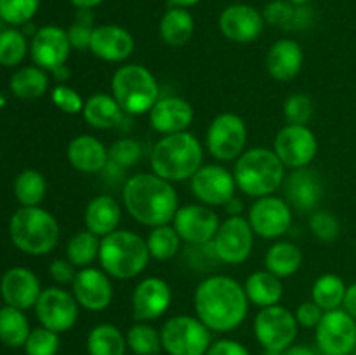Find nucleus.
Returning <instances> with one entry per match:
<instances>
[{
  "instance_id": "nucleus-1",
  "label": "nucleus",
  "mask_w": 356,
  "mask_h": 355,
  "mask_svg": "<svg viewBox=\"0 0 356 355\" xmlns=\"http://www.w3.org/2000/svg\"><path fill=\"white\" fill-rule=\"evenodd\" d=\"M249 303L243 285L226 275L205 277L193 296L195 313L214 333H229L242 326Z\"/></svg>"
},
{
  "instance_id": "nucleus-2",
  "label": "nucleus",
  "mask_w": 356,
  "mask_h": 355,
  "mask_svg": "<svg viewBox=\"0 0 356 355\" xmlns=\"http://www.w3.org/2000/svg\"><path fill=\"white\" fill-rule=\"evenodd\" d=\"M122 197L129 214L138 223L152 228L172 223L179 209L176 188L155 173H139L129 178Z\"/></svg>"
},
{
  "instance_id": "nucleus-3",
  "label": "nucleus",
  "mask_w": 356,
  "mask_h": 355,
  "mask_svg": "<svg viewBox=\"0 0 356 355\" xmlns=\"http://www.w3.org/2000/svg\"><path fill=\"white\" fill-rule=\"evenodd\" d=\"M149 162L156 176L170 183L186 181L204 166V148L197 136L188 131L167 134L155 143Z\"/></svg>"
},
{
  "instance_id": "nucleus-4",
  "label": "nucleus",
  "mask_w": 356,
  "mask_h": 355,
  "mask_svg": "<svg viewBox=\"0 0 356 355\" xmlns=\"http://www.w3.org/2000/svg\"><path fill=\"white\" fill-rule=\"evenodd\" d=\"M233 176L240 191L249 197L261 198L273 195L284 184L285 166L275 150L256 146L245 150L236 159Z\"/></svg>"
},
{
  "instance_id": "nucleus-5",
  "label": "nucleus",
  "mask_w": 356,
  "mask_h": 355,
  "mask_svg": "<svg viewBox=\"0 0 356 355\" xmlns=\"http://www.w3.org/2000/svg\"><path fill=\"white\" fill-rule=\"evenodd\" d=\"M149 258L146 239L131 230H115L101 239L97 260L111 278L129 281L146 270Z\"/></svg>"
},
{
  "instance_id": "nucleus-6",
  "label": "nucleus",
  "mask_w": 356,
  "mask_h": 355,
  "mask_svg": "<svg viewBox=\"0 0 356 355\" xmlns=\"http://www.w3.org/2000/svg\"><path fill=\"white\" fill-rule=\"evenodd\" d=\"M9 235L19 251L30 256H44L58 246L59 223L38 205L19 207L10 216Z\"/></svg>"
},
{
  "instance_id": "nucleus-7",
  "label": "nucleus",
  "mask_w": 356,
  "mask_h": 355,
  "mask_svg": "<svg viewBox=\"0 0 356 355\" xmlns=\"http://www.w3.org/2000/svg\"><path fill=\"white\" fill-rule=\"evenodd\" d=\"M111 94L129 115H145L160 97L155 75L143 65H124L113 73Z\"/></svg>"
},
{
  "instance_id": "nucleus-8",
  "label": "nucleus",
  "mask_w": 356,
  "mask_h": 355,
  "mask_svg": "<svg viewBox=\"0 0 356 355\" xmlns=\"http://www.w3.org/2000/svg\"><path fill=\"white\" fill-rule=\"evenodd\" d=\"M160 338L169 355H207L212 345L211 329L191 315L170 317L160 329Z\"/></svg>"
},
{
  "instance_id": "nucleus-9",
  "label": "nucleus",
  "mask_w": 356,
  "mask_h": 355,
  "mask_svg": "<svg viewBox=\"0 0 356 355\" xmlns=\"http://www.w3.org/2000/svg\"><path fill=\"white\" fill-rule=\"evenodd\" d=\"M249 129L240 115L225 111L212 118L205 134L209 153L221 162L235 160L245 152Z\"/></svg>"
},
{
  "instance_id": "nucleus-10",
  "label": "nucleus",
  "mask_w": 356,
  "mask_h": 355,
  "mask_svg": "<svg viewBox=\"0 0 356 355\" xmlns=\"http://www.w3.org/2000/svg\"><path fill=\"white\" fill-rule=\"evenodd\" d=\"M299 324L296 313L282 305L261 308L254 319V336L264 350L284 352L298 338Z\"/></svg>"
},
{
  "instance_id": "nucleus-11",
  "label": "nucleus",
  "mask_w": 356,
  "mask_h": 355,
  "mask_svg": "<svg viewBox=\"0 0 356 355\" xmlns=\"http://www.w3.org/2000/svg\"><path fill=\"white\" fill-rule=\"evenodd\" d=\"M315 338L323 355H351L356 348V319L344 308L323 312Z\"/></svg>"
},
{
  "instance_id": "nucleus-12",
  "label": "nucleus",
  "mask_w": 356,
  "mask_h": 355,
  "mask_svg": "<svg viewBox=\"0 0 356 355\" xmlns=\"http://www.w3.org/2000/svg\"><path fill=\"white\" fill-rule=\"evenodd\" d=\"M273 150L285 167L302 169L318 155V139L308 125L287 124L275 136Z\"/></svg>"
},
{
  "instance_id": "nucleus-13",
  "label": "nucleus",
  "mask_w": 356,
  "mask_h": 355,
  "mask_svg": "<svg viewBox=\"0 0 356 355\" xmlns=\"http://www.w3.org/2000/svg\"><path fill=\"white\" fill-rule=\"evenodd\" d=\"M254 230L243 216H228L219 225L214 237V249L226 265H242L249 260L254 247Z\"/></svg>"
},
{
  "instance_id": "nucleus-14",
  "label": "nucleus",
  "mask_w": 356,
  "mask_h": 355,
  "mask_svg": "<svg viewBox=\"0 0 356 355\" xmlns=\"http://www.w3.org/2000/svg\"><path fill=\"white\" fill-rule=\"evenodd\" d=\"M80 305L73 292L61 287L42 289L40 298L35 305V313L40 324L54 333L61 334L72 329L79 320Z\"/></svg>"
},
{
  "instance_id": "nucleus-15",
  "label": "nucleus",
  "mask_w": 356,
  "mask_h": 355,
  "mask_svg": "<svg viewBox=\"0 0 356 355\" xmlns=\"http://www.w3.org/2000/svg\"><path fill=\"white\" fill-rule=\"evenodd\" d=\"M249 223L254 233L263 239H278L292 225V207L277 195H266L254 200L249 209Z\"/></svg>"
},
{
  "instance_id": "nucleus-16",
  "label": "nucleus",
  "mask_w": 356,
  "mask_h": 355,
  "mask_svg": "<svg viewBox=\"0 0 356 355\" xmlns=\"http://www.w3.org/2000/svg\"><path fill=\"white\" fill-rule=\"evenodd\" d=\"M191 191L200 200V204L209 207L226 205L235 197V176L225 166L204 164L191 178Z\"/></svg>"
},
{
  "instance_id": "nucleus-17",
  "label": "nucleus",
  "mask_w": 356,
  "mask_h": 355,
  "mask_svg": "<svg viewBox=\"0 0 356 355\" xmlns=\"http://www.w3.org/2000/svg\"><path fill=\"white\" fill-rule=\"evenodd\" d=\"M221 219L205 204H186L177 209L172 226L186 244L212 242Z\"/></svg>"
},
{
  "instance_id": "nucleus-18",
  "label": "nucleus",
  "mask_w": 356,
  "mask_h": 355,
  "mask_svg": "<svg viewBox=\"0 0 356 355\" xmlns=\"http://www.w3.org/2000/svg\"><path fill=\"white\" fill-rule=\"evenodd\" d=\"M30 52L35 65L40 66L42 70L56 72L58 68L65 66L70 58V52H72L68 31L56 24L38 28L31 38Z\"/></svg>"
},
{
  "instance_id": "nucleus-19",
  "label": "nucleus",
  "mask_w": 356,
  "mask_h": 355,
  "mask_svg": "<svg viewBox=\"0 0 356 355\" xmlns=\"http://www.w3.org/2000/svg\"><path fill=\"white\" fill-rule=\"evenodd\" d=\"M72 289L76 303L89 312H103L113 301L111 277L99 268H80L73 278Z\"/></svg>"
},
{
  "instance_id": "nucleus-20",
  "label": "nucleus",
  "mask_w": 356,
  "mask_h": 355,
  "mask_svg": "<svg viewBox=\"0 0 356 355\" xmlns=\"http://www.w3.org/2000/svg\"><path fill=\"white\" fill-rule=\"evenodd\" d=\"M172 303L170 285L160 277H146L132 292V315L138 322H152L160 319Z\"/></svg>"
},
{
  "instance_id": "nucleus-21",
  "label": "nucleus",
  "mask_w": 356,
  "mask_h": 355,
  "mask_svg": "<svg viewBox=\"0 0 356 355\" xmlns=\"http://www.w3.org/2000/svg\"><path fill=\"white\" fill-rule=\"evenodd\" d=\"M264 23L263 13L249 3H232L219 16L221 33L236 44L256 42L263 33Z\"/></svg>"
},
{
  "instance_id": "nucleus-22",
  "label": "nucleus",
  "mask_w": 356,
  "mask_h": 355,
  "mask_svg": "<svg viewBox=\"0 0 356 355\" xmlns=\"http://www.w3.org/2000/svg\"><path fill=\"white\" fill-rule=\"evenodd\" d=\"M40 281L37 275L24 267H14L2 275L0 294L6 305L19 310L35 308L40 298Z\"/></svg>"
},
{
  "instance_id": "nucleus-23",
  "label": "nucleus",
  "mask_w": 356,
  "mask_h": 355,
  "mask_svg": "<svg viewBox=\"0 0 356 355\" xmlns=\"http://www.w3.org/2000/svg\"><path fill=\"white\" fill-rule=\"evenodd\" d=\"M149 115V125L160 134H176L184 132L195 118V110L186 100L179 96L159 97Z\"/></svg>"
},
{
  "instance_id": "nucleus-24",
  "label": "nucleus",
  "mask_w": 356,
  "mask_h": 355,
  "mask_svg": "<svg viewBox=\"0 0 356 355\" xmlns=\"http://www.w3.org/2000/svg\"><path fill=\"white\" fill-rule=\"evenodd\" d=\"M89 51L108 63H122L134 51V37L118 24H99L94 28Z\"/></svg>"
},
{
  "instance_id": "nucleus-25",
  "label": "nucleus",
  "mask_w": 356,
  "mask_h": 355,
  "mask_svg": "<svg viewBox=\"0 0 356 355\" xmlns=\"http://www.w3.org/2000/svg\"><path fill=\"white\" fill-rule=\"evenodd\" d=\"M284 198L291 207L298 211H312L316 207L323 195V184L315 171L302 167L294 169L291 176L284 180Z\"/></svg>"
},
{
  "instance_id": "nucleus-26",
  "label": "nucleus",
  "mask_w": 356,
  "mask_h": 355,
  "mask_svg": "<svg viewBox=\"0 0 356 355\" xmlns=\"http://www.w3.org/2000/svg\"><path fill=\"white\" fill-rule=\"evenodd\" d=\"M66 157H68V162L72 164L73 169L83 174L101 173L110 160L106 146L96 136L90 134L75 136L68 143Z\"/></svg>"
},
{
  "instance_id": "nucleus-27",
  "label": "nucleus",
  "mask_w": 356,
  "mask_h": 355,
  "mask_svg": "<svg viewBox=\"0 0 356 355\" xmlns=\"http://www.w3.org/2000/svg\"><path fill=\"white\" fill-rule=\"evenodd\" d=\"M305 63L302 47L292 38H282L270 47L266 66L270 75L278 82H289L299 75Z\"/></svg>"
},
{
  "instance_id": "nucleus-28",
  "label": "nucleus",
  "mask_w": 356,
  "mask_h": 355,
  "mask_svg": "<svg viewBox=\"0 0 356 355\" xmlns=\"http://www.w3.org/2000/svg\"><path fill=\"white\" fill-rule=\"evenodd\" d=\"M122 219V207L117 202V198L111 195H96L90 198L89 204L86 205L83 212V221L86 228L97 235L99 239L110 235L111 232L118 230Z\"/></svg>"
},
{
  "instance_id": "nucleus-29",
  "label": "nucleus",
  "mask_w": 356,
  "mask_h": 355,
  "mask_svg": "<svg viewBox=\"0 0 356 355\" xmlns=\"http://www.w3.org/2000/svg\"><path fill=\"white\" fill-rule=\"evenodd\" d=\"M82 113L90 127L106 131V129H111L120 124L125 111L117 103L113 94L96 93L87 97Z\"/></svg>"
},
{
  "instance_id": "nucleus-30",
  "label": "nucleus",
  "mask_w": 356,
  "mask_h": 355,
  "mask_svg": "<svg viewBox=\"0 0 356 355\" xmlns=\"http://www.w3.org/2000/svg\"><path fill=\"white\" fill-rule=\"evenodd\" d=\"M243 289H245L249 301L259 308L278 305L282 296H284L282 278H278L277 275L268 270H257L250 274L243 284Z\"/></svg>"
},
{
  "instance_id": "nucleus-31",
  "label": "nucleus",
  "mask_w": 356,
  "mask_h": 355,
  "mask_svg": "<svg viewBox=\"0 0 356 355\" xmlns=\"http://www.w3.org/2000/svg\"><path fill=\"white\" fill-rule=\"evenodd\" d=\"M195 19L188 9L170 7L162 16L159 24V33L163 44L170 47H181L193 37Z\"/></svg>"
},
{
  "instance_id": "nucleus-32",
  "label": "nucleus",
  "mask_w": 356,
  "mask_h": 355,
  "mask_svg": "<svg viewBox=\"0 0 356 355\" xmlns=\"http://www.w3.org/2000/svg\"><path fill=\"white\" fill-rule=\"evenodd\" d=\"M302 251L292 242H275L264 256V265L266 270L277 275L278 278H287L298 274L299 268L302 267Z\"/></svg>"
},
{
  "instance_id": "nucleus-33",
  "label": "nucleus",
  "mask_w": 356,
  "mask_h": 355,
  "mask_svg": "<svg viewBox=\"0 0 356 355\" xmlns=\"http://www.w3.org/2000/svg\"><path fill=\"white\" fill-rule=\"evenodd\" d=\"M125 352H127V340L113 324H97L87 334L89 355H125Z\"/></svg>"
},
{
  "instance_id": "nucleus-34",
  "label": "nucleus",
  "mask_w": 356,
  "mask_h": 355,
  "mask_svg": "<svg viewBox=\"0 0 356 355\" xmlns=\"http://www.w3.org/2000/svg\"><path fill=\"white\" fill-rule=\"evenodd\" d=\"M9 87L19 100H38L49 89L47 73L40 66H23L10 77Z\"/></svg>"
},
{
  "instance_id": "nucleus-35",
  "label": "nucleus",
  "mask_w": 356,
  "mask_h": 355,
  "mask_svg": "<svg viewBox=\"0 0 356 355\" xmlns=\"http://www.w3.org/2000/svg\"><path fill=\"white\" fill-rule=\"evenodd\" d=\"M30 333V322L23 310L9 305L0 308V341L3 345L10 348L24 347Z\"/></svg>"
},
{
  "instance_id": "nucleus-36",
  "label": "nucleus",
  "mask_w": 356,
  "mask_h": 355,
  "mask_svg": "<svg viewBox=\"0 0 356 355\" xmlns=\"http://www.w3.org/2000/svg\"><path fill=\"white\" fill-rule=\"evenodd\" d=\"M348 285L336 274H323L315 281L312 287V299L323 310H337L343 306Z\"/></svg>"
},
{
  "instance_id": "nucleus-37",
  "label": "nucleus",
  "mask_w": 356,
  "mask_h": 355,
  "mask_svg": "<svg viewBox=\"0 0 356 355\" xmlns=\"http://www.w3.org/2000/svg\"><path fill=\"white\" fill-rule=\"evenodd\" d=\"M101 239L89 230H80L66 244V260L76 268H87L99 258Z\"/></svg>"
},
{
  "instance_id": "nucleus-38",
  "label": "nucleus",
  "mask_w": 356,
  "mask_h": 355,
  "mask_svg": "<svg viewBox=\"0 0 356 355\" xmlns=\"http://www.w3.org/2000/svg\"><path fill=\"white\" fill-rule=\"evenodd\" d=\"M47 181L44 174L35 169H24L14 180V195L23 207H35L44 202Z\"/></svg>"
},
{
  "instance_id": "nucleus-39",
  "label": "nucleus",
  "mask_w": 356,
  "mask_h": 355,
  "mask_svg": "<svg viewBox=\"0 0 356 355\" xmlns=\"http://www.w3.org/2000/svg\"><path fill=\"white\" fill-rule=\"evenodd\" d=\"M149 256L156 261H169L181 249V237L172 225H160L152 228L146 237Z\"/></svg>"
},
{
  "instance_id": "nucleus-40",
  "label": "nucleus",
  "mask_w": 356,
  "mask_h": 355,
  "mask_svg": "<svg viewBox=\"0 0 356 355\" xmlns=\"http://www.w3.org/2000/svg\"><path fill=\"white\" fill-rule=\"evenodd\" d=\"M125 340H127V348H131L134 355H159L163 350L160 331L149 326L148 322H138L129 327Z\"/></svg>"
},
{
  "instance_id": "nucleus-41",
  "label": "nucleus",
  "mask_w": 356,
  "mask_h": 355,
  "mask_svg": "<svg viewBox=\"0 0 356 355\" xmlns=\"http://www.w3.org/2000/svg\"><path fill=\"white\" fill-rule=\"evenodd\" d=\"M28 52V40L23 31L7 28L0 31V65L16 66Z\"/></svg>"
},
{
  "instance_id": "nucleus-42",
  "label": "nucleus",
  "mask_w": 356,
  "mask_h": 355,
  "mask_svg": "<svg viewBox=\"0 0 356 355\" xmlns=\"http://www.w3.org/2000/svg\"><path fill=\"white\" fill-rule=\"evenodd\" d=\"M184 263L195 271H200V274H211L216 268L219 267V263H222L219 260L218 253L214 249V242H205V244H188V247L184 249Z\"/></svg>"
},
{
  "instance_id": "nucleus-43",
  "label": "nucleus",
  "mask_w": 356,
  "mask_h": 355,
  "mask_svg": "<svg viewBox=\"0 0 356 355\" xmlns=\"http://www.w3.org/2000/svg\"><path fill=\"white\" fill-rule=\"evenodd\" d=\"M40 0H0V19L10 26L28 24L37 14Z\"/></svg>"
},
{
  "instance_id": "nucleus-44",
  "label": "nucleus",
  "mask_w": 356,
  "mask_h": 355,
  "mask_svg": "<svg viewBox=\"0 0 356 355\" xmlns=\"http://www.w3.org/2000/svg\"><path fill=\"white\" fill-rule=\"evenodd\" d=\"M143 155V146L141 143L136 141L132 138H120L117 141L111 143V146L108 148V157L110 160L108 162L111 166L118 167L120 171L129 169V167L134 166Z\"/></svg>"
},
{
  "instance_id": "nucleus-45",
  "label": "nucleus",
  "mask_w": 356,
  "mask_h": 355,
  "mask_svg": "<svg viewBox=\"0 0 356 355\" xmlns=\"http://www.w3.org/2000/svg\"><path fill=\"white\" fill-rule=\"evenodd\" d=\"M23 348L26 355H56L59 352V334L44 326L31 329Z\"/></svg>"
},
{
  "instance_id": "nucleus-46",
  "label": "nucleus",
  "mask_w": 356,
  "mask_h": 355,
  "mask_svg": "<svg viewBox=\"0 0 356 355\" xmlns=\"http://www.w3.org/2000/svg\"><path fill=\"white\" fill-rule=\"evenodd\" d=\"M313 101L308 94H292L285 100L284 103V115L285 120L289 124H299V125H308V122L313 117Z\"/></svg>"
},
{
  "instance_id": "nucleus-47",
  "label": "nucleus",
  "mask_w": 356,
  "mask_h": 355,
  "mask_svg": "<svg viewBox=\"0 0 356 355\" xmlns=\"http://www.w3.org/2000/svg\"><path fill=\"white\" fill-rule=\"evenodd\" d=\"M92 16H90V9H79L76 19L72 26L68 28V38L72 49L76 51H83V49L90 47V38H92Z\"/></svg>"
},
{
  "instance_id": "nucleus-48",
  "label": "nucleus",
  "mask_w": 356,
  "mask_h": 355,
  "mask_svg": "<svg viewBox=\"0 0 356 355\" xmlns=\"http://www.w3.org/2000/svg\"><path fill=\"white\" fill-rule=\"evenodd\" d=\"M309 230L313 235L323 242H332L339 237L341 225L339 219L329 211H316L313 212L312 219H309Z\"/></svg>"
},
{
  "instance_id": "nucleus-49",
  "label": "nucleus",
  "mask_w": 356,
  "mask_h": 355,
  "mask_svg": "<svg viewBox=\"0 0 356 355\" xmlns=\"http://www.w3.org/2000/svg\"><path fill=\"white\" fill-rule=\"evenodd\" d=\"M51 100L63 113H68V115H76V113H82L83 111V97L80 96V93L73 87L65 86V84H58V86L52 89L51 93Z\"/></svg>"
},
{
  "instance_id": "nucleus-50",
  "label": "nucleus",
  "mask_w": 356,
  "mask_h": 355,
  "mask_svg": "<svg viewBox=\"0 0 356 355\" xmlns=\"http://www.w3.org/2000/svg\"><path fill=\"white\" fill-rule=\"evenodd\" d=\"M296 6H292L287 0H273L268 3L263 10V17L268 24L280 26L284 30L291 28L292 19H294Z\"/></svg>"
},
{
  "instance_id": "nucleus-51",
  "label": "nucleus",
  "mask_w": 356,
  "mask_h": 355,
  "mask_svg": "<svg viewBox=\"0 0 356 355\" xmlns=\"http://www.w3.org/2000/svg\"><path fill=\"white\" fill-rule=\"evenodd\" d=\"M322 317L323 310L313 299L301 303L296 310V319H298L299 327H306V329H315L320 320H322Z\"/></svg>"
},
{
  "instance_id": "nucleus-52",
  "label": "nucleus",
  "mask_w": 356,
  "mask_h": 355,
  "mask_svg": "<svg viewBox=\"0 0 356 355\" xmlns=\"http://www.w3.org/2000/svg\"><path fill=\"white\" fill-rule=\"evenodd\" d=\"M75 265L70 263L68 260H63V258H58V260L52 261L49 265V274L54 278L58 284H72L73 278H75L76 270Z\"/></svg>"
},
{
  "instance_id": "nucleus-53",
  "label": "nucleus",
  "mask_w": 356,
  "mask_h": 355,
  "mask_svg": "<svg viewBox=\"0 0 356 355\" xmlns=\"http://www.w3.org/2000/svg\"><path fill=\"white\" fill-rule=\"evenodd\" d=\"M207 355H250V352L240 341L225 338V340L214 341L207 350Z\"/></svg>"
},
{
  "instance_id": "nucleus-54",
  "label": "nucleus",
  "mask_w": 356,
  "mask_h": 355,
  "mask_svg": "<svg viewBox=\"0 0 356 355\" xmlns=\"http://www.w3.org/2000/svg\"><path fill=\"white\" fill-rule=\"evenodd\" d=\"M343 308L350 313L353 319H356V282L355 284L348 285L346 289V296H344V303Z\"/></svg>"
},
{
  "instance_id": "nucleus-55",
  "label": "nucleus",
  "mask_w": 356,
  "mask_h": 355,
  "mask_svg": "<svg viewBox=\"0 0 356 355\" xmlns=\"http://www.w3.org/2000/svg\"><path fill=\"white\" fill-rule=\"evenodd\" d=\"M282 355H318L313 348L306 347V345H292L287 350L282 352Z\"/></svg>"
},
{
  "instance_id": "nucleus-56",
  "label": "nucleus",
  "mask_w": 356,
  "mask_h": 355,
  "mask_svg": "<svg viewBox=\"0 0 356 355\" xmlns=\"http://www.w3.org/2000/svg\"><path fill=\"white\" fill-rule=\"evenodd\" d=\"M76 9H94L99 3H103L104 0H70Z\"/></svg>"
},
{
  "instance_id": "nucleus-57",
  "label": "nucleus",
  "mask_w": 356,
  "mask_h": 355,
  "mask_svg": "<svg viewBox=\"0 0 356 355\" xmlns=\"http://www.w3.org/2000/svg\"><path fill=\"white\" fill-rule=\"evenodd\" d=\"M226 209H228L229 216H242V214H240V211H242V202H240L238 198L233 197L232 200L226 204Z\"/></svg>"
},
{
  "instance_id": "nucleus-58",
  "label": "nucleus",
  "mask_w": 356,
  "mask_h": 355,
  "mask_svg": "<svg viewBox=\"0 0 356 355\" xmlns=\"http://www.w3.org/2000/svg\"><path fill=\"white\" fill-rule=\"evenodd\" d=\"M200 0H169V3L172 7H181V9H190V7L197 6Z\"/></svg>"
},
{
  "instance_id": "nucleus-59",
  "label": "nucleus",
  "mask_w": 356,
  "mask_h": 355,
  "mask_svg": "<svg viewBox=\"0 0 356 355\" xmlns=\"http://www.w3.org/2000/svg\"><path fill=\"white\" fill-rule=\"evenodd\" d=\"M287 2H291L292 6H306V3L312 2V0H287Z\"/></svg>"
},
{
  "instance_id": "nucleus-60",
  "label": "nucleus",
  "mask_w": 356,
  "mask_h": 355,
  "mask_svg": "<svg viewBox=\"0 0 356 355\" xmlns=\"http://www.w3.org/2000/svg\"><path fill=\"white\" fill-rule=\"evenodd\" d=\"M263 355H282V352H273V350H264Z\"/></svg>"
},
{
  "instance_id": "nucleus-61",
  "label": "nucleus",
  "mask_w": 356,
  "mask_h": 355,
  "mask_svg": "<svg viewBox=\"0 0 356 355\" xmlns=\"http://www.w3.org/2000/svg\"><path fill=\"white\" fill-rule=\"evenodd\" d=\"M2 23H3V21H2V19H0V31H2Z\"/></svg>"
}]
</instances>
